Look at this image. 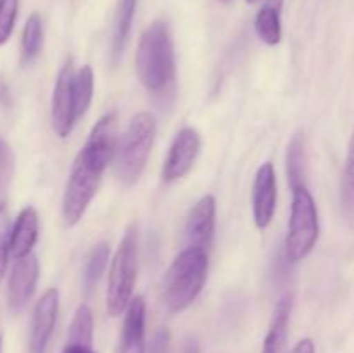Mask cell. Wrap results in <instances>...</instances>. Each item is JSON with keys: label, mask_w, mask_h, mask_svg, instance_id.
Masks as SVG:
<instances>
[{"label": "cell", "mask_w": 354, "mask_h": 353, "mask_svg": "<svg viewBox=\"0 0 354 353\" xmlns=\"http://www.w3.org/2000/svg\"><path fill=\"white\" fill-rule=\"evenodd\" d=\"M201 152V135L196 128L185 127L175 135L168 158L162 166V180L171 183L183 179L192 170L197 156Z\"/></svg>", "instance_id": "cell-8"}, {"label": "cell", "mask_w": 354, "mask_h": 353, "mask_svg": "<svg viewBox=\"0 0 354 353\" xmlns=\"http://www.w3.org/2000/svg\"><path fill=\"white\" fill-rule=\"evenodd\" d=\"M158 123L149 111H140L128 123L114 154V176L123 187H131L144 173L154 145Z\"/></svg>", "instance_id": "cell-2"}, {"label": "cell", "mask_w": 354, "mask_h": 353, "mask_svg": "<svg viewBox=\"0 0 354 353\" xmlns=\"http://www.w3.org/2000/svg\"><path fill=\"white\" fill-rule=\"evenodd\" d=\"M19 0H0V45L7 44L14 31Z\"/></svg>", "instance_id": "cell-26"}, {"label": "cell", "mask_w": 354, "mask_h": 353, "mask_svg": "<svg viewBox=\"0 0 354 353\" xmlns=\"http://www.w3.org/2000/svg\"><path fill=\"white\" fill-rule=\"evenodd\" d=\"M290 311H292V296L283 294L273 310L272 324L263 343V353H286L287 336H289Z\"/></svg>", "instance_id": "cell-16"}, {"label": "cell", "mask_w": 354, "mask_h": 353, "mask_svg": "<svg viewBox=\"0 0 354 353\" xmlns=\"http://www.w3.org/2000/svg\"><path fill=\"white\" fill-rule=\"evenodd\" d=\"M0 152H2V144H0Z\"/></svg>", "instance_id": "cell-34"}, {"label": "cell", "mask_w": 354, "mask_h": 353, "mask_svg": "<svg viewBox=\"0 0 354 353\" xmlns=\"http://www.w3.org/2000/svg\"><path fill=\"white\" fill-rule=\"evenodd\" d=\"M106 170L86 158L82 151L73 163L71 175L66 183L62 196V221L68 227H75L85 215L86 208L97 194L99 183Z\"/></svg>", "instance_id": "cell-6"}, {"label": "cell", "mask_w": 354, "mask_h": 353, "mask_svg": "<svg viewBox=\"0 0 354 353\" xmlns=\"http://www.w3.org/2000/svg\"><path fill=\"white\" fill-rule=\"evenodd\" d=\"M138 0H120L114 16V28H113V61H120L123 54L127 42L130 38L131 24H133L135 10H137Z\"/></svg>", "instance_id": "cell-18"}, {"label": "cell", "mask_w": 354, "mask_h": 353, "mask_svg": "<svg viewBox=\"0 0 354 353\" xmlns=\"http://www.w3.org/2000/svg\"><path fill=\"white\" fill-rule=\"evenodd\" d=\"M38 239V213L33 206H26L17 215L10 234V255L14 258L28 256Z\"/></svg>", "instance_id": "cell-15"}, {"label": "cell", "mask_w": 354, "mask_h": 353, "mask_svg": "<svg viewBox=\"0 0 354 353\" xmlns=\"http://www.w3.org/2000/svg\"><path fill=\"white\" fill-rule=\"evenodd\" d=\"M68 343L90 345L93 343V315L88 305H80L75 311L68 332Z\"/></svg>", "instance_id": "cell-24"}, {"label": "cell", "mask_w": 354, "mask_h": 353, "mask_svg": "<svg viewBox=\"0 0 354 353\" xmlns=\"http://www.w3.org/2000/svg\"><path fill=\"white\" fill-rule=\"evenodd\" d=\"M216 228V201L211 194L201 197L192 208L185 225L187 246L209 251Z\"/></svg>", "instance_id": "cell-13"}, {"label": "cell", "mask_w": 354, "mask_h": 353, "mask_svg": "<svg viewBox=\"0 0 354 353\" xmlns=\"http://www.w3.org/2000/svg\"><path fill=\"white\" fill-rule=\"evenodd\" d=\"M10 234H12V227H10L9 211L3 204H0V280L6 275L7 265H9Z\"/></svg>", "instance_id": "cell-25"}, {"label": "cell", "mask_w": 354, "mask_h": 353, "mask_svg": "<svg viewBox=\"0 0 354 353\" xmlns=\"http://www.w3.org/2000/svg\"><path fill=\"white\" fill-rule=\"evenodd\" d=\"M62 353H95L90 345H80V343H66Z\"/></svg>", "instance_id": "cell-28"}, {"label": "cell", "mask_w": 354, "mask_h": 353, "mask_svg": "<svg viewBox=\"0 0 354 353\" xmlns=\"http://www.w3.org/2000/svg\"><path fill=\"white\" fill-rule=\"evenodd\" d=\"M282 2L283 0H268L266 3H263L254 17L256 35L263 44L270 45V47L279 45L282 40V19H280Z\"/></svg>", "instance_id": "cell-17"}, {"label": "cell", "mask_w": 354, "mask_h": 353, "mask_svg": "<svg viewBox=\"0 0 354 353\" xmlns=\"http://www.w3.org/2000/svg\"><path fill=\"white\" fill-rule=\"evenodd\" d=\"M207 251L187 246L169 265L165 280V301L169 311H183L196 301L207 279Z\"/></svg>", "instance_id": "cell-3"}, {"label": "cell", "mask_w": 354, "mask_h": 353, "mask_svg": "<svg viewBox=\"0 0 354 353\" xmlns=\"http://www.w3.org/2000/svg\"><path fill=\"white\" fill-rule=\"evenodd\" d=\"M73 80H75V69L73 61H68L59 69L57 80H55L54 93H52L50 104V121L55 135L61 138L69 137L76 120L75 113V97H73Z\"/></svg>", "instance_id": "cell-7"}, {"label": "cell", "mask_w": 354, "mask_h": 353, "mask_svg": "<svg viewBox=\"0 0 354 353\" xmlns=\"http://www.w3.org/2000/svg\"><path fill=\"white\" fill-rule=\"evenodd\" d=\"M0 353H2V336H0Z\"/></svg>", "instance_id": "cell-33"}, {"label": "cell", "mask_w": 354, "mask_h": 353, "mask_svg": "<svg viewBox=\"0 0 354 353\" xmlns=\"http://www.w3.org/2000/svg\"><path fill=\"white\" fill-rule=\"evenodd\" d=\"M138 270V232L137 225H130L114 253L107 279L106 308L111 317H120L127 311L133 298Z\"/></svg>", "instance_id": "cell-4"}, {"label": "cell", "mask_w": 354, "mask_h": 353, "mask_svg": "<svg viewBox=\"0 0 354 353\" xmlns=\"http://www.w3.org/2000/svg\"><path fill=\"white\" fill-rule=\"evenodd\" d=\"M118 149V116L114 111L106 113L90 132L82 152L104 170L114 159Z\"/></svg>", "instance_id": "cell-10"}, {"label": "cell", "mask_w": 354, "mask_h": 353, "mask_svg": "<svg viewBox=\"0 0 354 353\" xmlns=\"http://www.w3.org/2000/svg\"><path fill=\"white\" fill-rule=\"evenodd\" d=\"M145 300L131 298L121 331L120 353H145Z\"/></svg>", "instance_id": "cell-14"}, {"label": "cell", "mask_w": 354, "mask_h": 353, "mask_svg": "<svg viewBox=\"0 0 354 353\" xmlns=\"http://www.w3.org/2000/svg\"><path fill=\"white\" fill-rule=\"evenodd\" d=\"M73 97H75L76 120H80L88 111L93 97V71L88 64L82 66V69H78L75 73V80H73Z\"/></svg>", "instance_id": "cell-21"}, {"label": "cell", "mask_w": 354, "mask_h": 353, "mask_svg": "<svg viewBox=\"0 0 354 353\" xmlns=\"http://www.w3.org/2000/svg\"><path fill=\"white\" fill-rule=\"evenodd\" d=\"M169 346H171V332H169L168 327H159L152 334V339L145 353H169Z\"/></svg>", "instance_id": "cell-27"}, {"label": "cell", "mask_w": 354, "mask_h": 353, "mask_svg": "<svg viewBox=\"0 0 354 353\" xmlns=\"http://www.w3.org/2000/svg\"><path fill=\"white\" fill-rule=\"evenodd\" d=\"M57 311L59 293L55 287H50L35 305L30 329V353H45L57 322Z\"/></svg>", "instance_id": "cell-12"}, {"label": "cell", "mask_w": 354, "mask_h": 353, "mask_svg": "<svg viewBox=\"0 0 354 353\" xmlns=\"http://www.w3.org/2000/svg\"><path fill=\"white\" fill-rule=\"evenodd\" d=\"M341 208L342 215L349 221V225H354V132L351 141H349L344 172H342Z\"/></svg>", "instance_id": "cell-22"}, {"label": "cell", "mask_w": 354, "mask_h": 353, "mask_svg": "<svg viewBox=\"0 0 354 353\" xmlns=\"http://www.w3.org/2000/svg\"><path fill=\"white\" fill-rule=\"evenodd\" d=\"M245 2H248V3H249V6H254V3L261 2V0H245Z\"/></svg>", "instance_id": "cell-31"}, {"label": "cell", "mask_w": 354, "mask_h": 353, "mask_svg": "<svg viewBox=\"0 0 354 353\" xmlns=\"http://www.w3.org/2000/svg\"><path fill=\"white\" fill-rule=\"evenodd\" d=\"M292 353H317L313 339H310V338L301 339V341L296 345V348L292 350Z\"/></svg>", "instance_id": "cell-30"}, {"label": "cell", "mask_w": 354, "mask_h": 353, "mask_svg": "<svg viewBox=\"0 0 354 353\" xmlns=\"http://www.w3.org/2000/svg\"><path fill=\"white\" fill-rule=\"evenodd\" d=\"M38 275H40V265L33 253L16 260L7 284V303L10 311L17 314L26 307L37 289Z\"/></svg>", "instance_id": "cell-9"}, {"label": "cell", "mask_w": 354, "mask_h": 353, "mask_svg": "<svg viewBox=\"0 0 354 353\" xmlns=\"http://www.w3.org/2000/svg\"><path fill=\"white\" fill-rule=\"evenodd\" d=\"M306 144L301 134H296L287 147V180L290 189L306 187Z\"/></svg>", "instance_id": "cell-19"}, {"label": "cell", "mask_w": 354, "mask_h": 353, "mask_svg": "<svg viewBox=\"0 0 354 353\" xmlns=\"http://www.w3.org/2000/svg\"><path fill=\"white\" fill-rule=\"evenodd\" d=\"M180 353H201L199 341H197L196 338H192V336L185 338L183 339V345H182V350H180Z\"/></svg>", "instance_id": "cell-29"}, {"label": "cell", "mask_w": 354, "mask_h": 353, "mask_svg": "<svg viewBox=\"0 0 354 353\" xmlns=\"http://www.w3.org/2000/svg\"><path fill=\"white\" fill-rule=\"evenodd\" d=\"M320 237L318 208L308 187L292 190L289 230L286 237V256L289 262L297 263L306 258L317 246Z\"/></svg>", "instance_id": "cell-5"}, {"label": "cell", "mask_w": 354, "mask_h": 353, "mask_svg": "<svg viewBox=\"0 0 354 353\" xmlns=\"http://www.w3.org/2000/svg\"><path fill=\"white\" fill-rule=\"evenodd\" d=\"M137 75L149 92H162L175 78V45L166 21H154L137 48Z\"/></svg>", "instance_id": "cell-1"}, {"label": "cell", "mask_w": 354, "mask_h": 353, "mask_svg": "<svg viewBox=\"0 0 354 353\" xmlns=\"http://www.w3.org/2000/svg\"><path fill=\"white\" fill-rule=\"evenodd\" d=\"M277 210V175L272 163H263L258 168L252 185V215L259 230L272 224Z\"/></svg>", "instance_id": "cell-11"}, {"label": "cell", "mask_w": 354, "mask_h": 353, "mask_svg": "<svg viewBox=\"0 0 354 353\" xmlns=\"http://www.w3.org/2000/svg\"><path fill=\"white\" fill-rule=\"evenodd\" d=\"M109 255L111 249L107 242H99L92 248L88 258H86L85 270H83V286H85L86 291H90L99 282L104 270H106L107 262H109Z\"/></svg>", "instance_id": "cell-23"}, {"label": "cell", "mask_w": 354, "mask_h": 353, "mask_svg": "<svg viewBox=\"0 0 354 353\" xmlns=\"http://www.w3.org/2000/svg\"><path fill=\"white\" fill-rule=\"evenodd\" d=\"M218 2H221V3H225V6H228V3H232V2H234V0H218Z\"/></svg>", "instance_id": "cell-32"}, {"label": "cell", "mask_w": 354, "mask_h": 353, "mask_svg": "<svg viewBox=\"0 0 354 353\" xmlns=\"http://www.w3.org/2000/svg\"><path fill=\"white\" fill-rule=\"evenodd\" d=\"M44 45V23H41L40 14L33 12L26 19L23 28V38H21V55L23 62H33L38 57Z\"/></svg>", "instance_id": "cell-20"}]
</instances>
